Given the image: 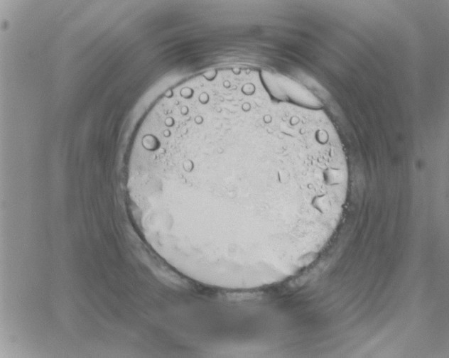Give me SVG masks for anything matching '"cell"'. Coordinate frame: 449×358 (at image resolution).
<instances>
[{
    "label": "cell",
    "instance_id": "obj_1",
    "mask_svg": "<svg viewBox=\"0 0 449 358\" xmlns=\"http://www.w3.org/2000/svg\"><path fill=\"white\" fill-rule=\"evenodd\" d=\"M126 185L153 232L184 249L244 254L277 243L340 173L309 131L248 102L180 112L131 153Z\"/></svg>",
    "mask_w": 449,
    "mask_h": 358
}]
</instances>
